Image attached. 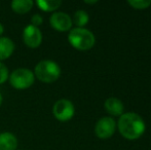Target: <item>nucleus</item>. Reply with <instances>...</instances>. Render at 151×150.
Returning a JSON list of instances; mask_svg holds the SVG:
<instances>
[{
	"instance_id": "1",
	"label": "nucleus",
	"mask_w": 151,
	"mask_h": 150,
	"mask_svg": "<svg viewBox=\"0 0 151 150\" xmlns=\"http://www.w3.org/2000/svg\"><path fill=\"white\" fill-rule=\"evenodd\" d=\"M118 130L125 139L136 140L143 135L145 131V123L139 114L127 112L120 115L118 120Z\"/></svg>"
},
{
	"instance_id": "2",
	"label": "nucleus",
	"mask_w": 151,
	"mask_h": 150,
	"mask_svg": "<svg viewBox=\"0 0 151 150\" xmlns=\"http://www.w3.org/2000/svg\"><path fill=\"white\" fill-rule=\"evenodd\" d=\"M68 40L71 45L78 50H88L95 44L93 34L84 28L72 29L68 35Z\"/></svg>"
},
{
	"instance_id": "3",
	"label": "nucleus",
	"mask_w": 151,
	"mask_h": 150,
	"mask_svg": "<svg viewBox=\"0 0 151 150\" xmlns=\"http://www.w3.org/2000/svg\"><path fill=\"white\" fill-rule=\"evenodd\" d=\"M35 75L40 81L45 83H52L59 79L61 75V69L54 61L44 60L39 62L35 67Z\"/></svg>"
},
{
	"instance_id": "4",
	"label": "nucleus",
	"mask_w": 151,
	"mask_h": 150,
	"mask_svg": "<svg viewBox=\"0 0 151 150\" xmlns=\"http://www.w3.org/2000/svg\"><path fill=\"white\" fill-rule=\"evenodd\" d=\"M9 82L17 90L28 88L34 83V73L29 69H17L10 74Z\"/></svg>"
},
{
	"instance_id": "5",
	"label": "nucleus",
	"mask_w": 151,
	"mask_h": 150,
	"mask_svg": "<svg viewBox=\"0 0 151 150\" xmlns=\"http://www.w3.org/2000/svg\"><path fill=\"white\" fill-rule=\"evenodd\" d=\"M74 105L71 101L67 99H61L57 101L52 108L55 117L61 121H67L71 119L74 115Z\"/></svg>"
},
{
	"instance_id": "6",
	"label": "nucleus",
	"mask_w": 151,
	"mask_h": 150,
	"mask_svg": "<svg viewBox=\"0 0 151 150\" xmlns=\"http://www.w3.org/2000/svg\"><path fill=\"white\" fill-rule=\"evenodd\" d=\"M116 123L112 117H103L97 122L95 133L100 139H108L114 134Z\"/></svg>"
},
{
	"instance_id": "7",
	"label": "nucleus",
	"mask_w": 151,
	"mask_h": 150,
	"mask_svg": "<svg viewBox=\"0 0 151 150\" xmlns=\"http://www.w3.org/2000/svg\"><path fill=\"white\" fill-rule=\"evenodd\" d=\"M24 42L28 47L36 48L41 44L42 42V34L41 31L38 29V27L29 25L24 29L23 33Z\"/></svg>"
},
{
	"instance_id": "8",
	"label": "nucleus",
	"mask_w": 151,
	"mask_h": 150,
	"mask_svg": "<svg viewBox=\"0 0 151 150\" xmlns=\"http://www.w3.org/2000/svg\"><path fill=\"white\" fill-rule=\"evenodd\" d=\"M50 26L61 32L68 31L72 26V20L69 14L65 12H55L50 19Z\"/></svg>"
},
{
	"instance_id": "9",
	"label": "nucleus",
	"mask_w": 151,
	"mask_h": 150,
	"mask_svg": "<svg viewBox=\"0 0 151 150\" xmlns=\"http://www.w3.org/2000/svg\"><path fill=\"white\" fill-rule=\"evenodd\" d=\"M105 109L107 110V112L111 115L114 116H119L123 114V104L122 102L117 98H114V97H111V98H108L107 100L105 101Z\"/></svg>"
},
{
	"instance_id": "10",
	"label": "nucleus",
	"mask_w": 151,
	"mask_h": 150,
	"mask_svg": "<svg viewBox=\"0 0 151 150\" xmlns=\"http://www.w3.org/2000/svg\"><path fill=\"white\" fill-rule=\"evenodd\" d=\"M18 139L12 133L4 132L0 134V150H16Z\"/></svg>"
},
{
	"instance_id": "11",
	"label": "nucleus",
	"mask_w": 151,
	"mask_h": 150,
	"mask_svg": "<svg viewBox=\"0 0 151 150\" xmlns=\"http://www.w3.org/2000/svg\"><path fill=\"white\" fill-rule=\"evenodd\" d=\"M14 50V44L12 39L7 37H0V61L9 58Z\"/></svg>"
},
{
	"instance_id": "12",
	"label": "nucleus",
	"mask_w": 151,
	"mask_h": 150,
	"mask_svg": "<svg viewBox=\"0 0 151 150\" xmlns=\"http://www.w3.org/2000/svg\"><path fill=\"white\" fill-rule=\"evenodd\" d=\"M33 4V1L31 0H14L12 2V8L17 14H24L30 11Z\"/></svg>"
},
{
	"instance_id": "13",
	"label": "nucleus",
	"mask_w": 151,
	"mask_h": 150,
	"mask_svg": "<svg viewBox=\"0 0 151 150\" xmlns=\"http://www.w3.org/2000/svg\"><path fill=\"white\" fill-rule=\"evenodd\" d=\"M36 4L41 10L48 12L58 9L61 6L62 1H60V0H38Z\"/></svg>"
},
{
	"instance_id": "14",
	"label": "nucleus",
	"mask_w": 151,
	"mask_h": 150,
	"mask_svg": "<svg viewBox=\"0 0 151 150\" xmlns=\"http://www.w3.org/2000/svg\"><path fill=\"white\" fill-rule=\"evenodd\" d=\"M73 21L75 23V25L78 26L77 28H82L88 22V14L84 10H77L74 14Z\"/></svg>"
},
{
	"instance_id": "15",
	"label": "nucleus",
	"mask_w": 151,
	"mask_h": 150,
	"mask_svg": "<svg viewBox=\"0 0 151 150\" xmlns=\"http://www.w3.org/2000/svg\"><path fill=\"white\" fill-rule=\"evenodd\" d=\"M127 3L136 9H145L151 5L150 0H129Z\"/></svg>"
},
{
	"instance_id": "16",
	"label": "nucleus",
	"mask_w": 151,
	"mask_h": 150,
	"mask_svg": "<svg viewBox=\"0 0 151 150\" xmlns=\"http://www.w3.org/2000/svg\"><path fill=\"white\" fill-rule=\"evenodd\" d=\"M8 79V70L3 63L0 62V83H4Z\"/></svg>"
},
{
	"instance_id": "17",
	"label": "nucleus",
	"mask_w": 151,
	"mask_h": 150,
	"mask_svg": "<svg viewBox=\"0 0 151 150\" xmlns=\"http://www.w3.org/2000/svg\"><path fill=\"white\" fill-rule=\"evenodd\" d=\"M42 21H43V19H42L41 16H39V14H34L33 17H32L31 19V22H32V26H39V25L42 24Z\"/></svg>"
},
{
	"instance_id": "18",
	"label": "nucleus",
	"mask_w": 151,
	"mask_h": 150,
	"mask_svg": "<svg viewBox=\"0 0 151 150\" xmlns=\"http://www.w3.org/2000/svg\"><path fill=\"white\" fill-rule=\"evenodd\" d=\"M97 0H95V1H88V0H86L84 1V3H86V4H95V3H97Z\"/></svg>"
},
{
	"instance_id": "19",
	"label": "nucleus",
	"mask_w": 151,
	"mask_h": 150,
	"mask_svg": "<svg viewBox=\"0 0 151 150\" xmlns=\"http://www.w3.org/2000/svg\"><path fill=\"white\" fill-rule=\"evenodd\" d=\"M3 30H4V28H3V26H2L1 24H0V35L3 33Z\"/></svg>"
},
{
	"instance_id": "20",
	"label": "nucleus",
	"mask_w": 151,
	"mask_h": 150,
	"mask_svg": "<svg viewBox=\"0 0 151 150\" xmlns=\"http://www.w3.org/2000/svg\"><path fill=\"white\" fill-rule=\"evenodd\" d=\"M1 103H2V96H1V94H0V105H1Z\"/></svg>"
}]
</instances>
